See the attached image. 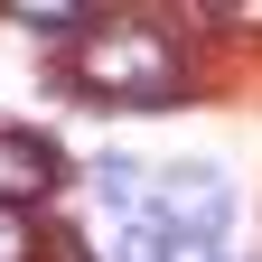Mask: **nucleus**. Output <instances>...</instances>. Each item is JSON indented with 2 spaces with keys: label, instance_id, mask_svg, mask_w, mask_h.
<instances>
[{
  "label": "nucleus",
  "instance_id": "obj_1",
  "mask_svg": "<svg viewBox=\"0 0 262 262\" xmlns=\"http://www.w3.org/2000/svg\"><path fill=\"white\" fill-rule=\"evenodd\" d=\"M75 75H84L94 103H141V113H159V103L187 94V56H178L169 28L122 19V28H94V38H84V66H75Z\"/></svg>",
  "mask_w": 262,
  "mask_h": 262
},
{
  "label": "nucleus",
  "instance_id": "obj_2",
  "mask_svg": "<svg viewBox=\"0 0 262 262\" xmlns=\"http://www.w3.org/2000/svg\"><path fill=\"white\" fill-rule=\"evenodd\" d=\"M150 215L169 225V244H215L225 225H234V178L206 169V159L159 169V178H150Z\"/></svg>",
  "mask_w": 262,
  "mask_h": 262
},
{
  "label": "nucleus",
  "instance_id": "obj_3",
  "mask_svg": "<svg viewBox=\"0 0 262 262\" xmlns=\"http://www.w3.org/2000/svg\"><path fill=\"white\" fill-rule=\"evenodd\" d=\"M47 187H56V150L38 141V131H10V122H0V215H10V206H38Z\"/></svg>",
  "mask_w": 262,
  "mask_h": 262
},
{
  "label": "nucleus",
  "instance_id": "obj_4",
  "mask_svg": "<svg viewBox=\"0 0 262 262\" xmlns=\"http://www.w3.org/2000/svg\"><path fill=\"white\" fill-rule=\"evenodd\" d=\"M103 262H169V225L150 215V196L103 215Z\"/></svg>",
  "mask_w": 262,
  "mask_h": 262
},
{
  "label": "nucleus",
  "instance_id": "obj_5",
  "mask_svg": "<svg viewBox=\"0 0 262 262\" xmlns=\"http://www.w3.org/2000/svg\"><path fill=\"white\" fill-rule=\"evenodd\" d=\"M19 28H47V38H66V28H84V10H66V0H28Z\"/></svg>",
  "mask_w": 262,
  "mask_h": 262
},
{
  "label": "nucleus",
  "instance_id": "obj_6",
  "mask_svg": "<svg viewBox=\"0 0 262 262\" xmlns=\"http://www.w3.org/2000/svg\"><path fill=\"white\" fill-rule=\"evenodd\" d=\"M0 262H28V234H19L10 215H0Z\"/></svg>",
  "mask_w": 262,
  "mask_h": 262
}]
</instances>
